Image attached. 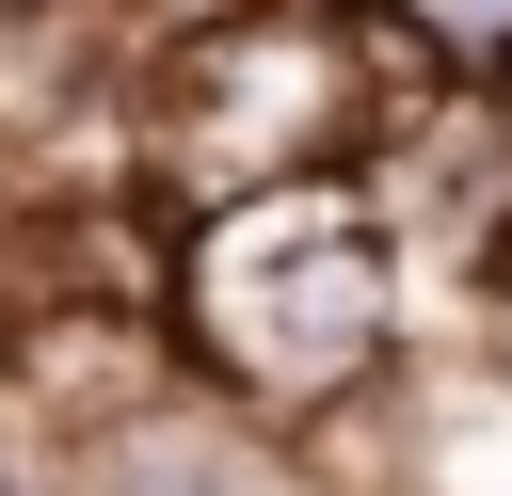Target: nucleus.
Here are the masks:
<instances>
[{
	"instance_id": "obj_1",
	"label": "nucleus",
	"mask_w": 512,
	"mask_h": 496,
	"mask_svg": "<svg viewBox=\"0 0 512 496\" xmlns=\"http://www.w3.org/2000/svg\"><path fill=\"white\" fill-rule=\"evenodd\" d=\"M176 336L208 368L224 416H336L384 384L400 352V240L368 192L304 176V192H256V208H208L192 256H176Z\"/></svg>"
},
{
	"instance_id": "obj_2",
	"label": "nucleus",
	"mask_w": 512,
	"mask_h": 496,
	"mask_svg": "<svg viewBox=\"0 0 512 496\" xmlns=\"http://www.w3.org/2000/svg\"><path fill=\"white\" fill-rule=\"evenodd\" d=\"M384 80H400V32L352 16V0H224L160 48L144 80V160L208 208H256V192H304L336 176V144L384 128Z\"/></svg>"
},
{
	"instance_id": "obj_3",
	"label": "nucleus",
	"mask_w": 512,
	"mask_h": 496,
	"mask_svg": "<svg viewBox=\"0 0 512 496\" xmlns=\"http://www.w3.org/2000/svg\"><path fill=\"white\" fill-rule=\"evenodd\" d=\"M96 496H272V448L224 400H160V416H128L96 448Z\"/></svg>"
},
{
	"instance_id": "obj_4",
	"label": "nucleus",
	"mask_w": 512,
	"mask_h": 496,
	"mask_svg": "<svg viewBox=\"0 0 512 496\" xmlns=\"http://www.w3.org/2000/svg\"><path fill=\"white\" fill-rule=\"evenodd\" d=\"M400 16H432L448 48H496V64H512V0H400Z\"/></svg>"
},
{
	"instance_id": "obj_5",
	"label": "nucleus",
	"mask_w": 512,
	"mask_h": 496,
	"mask_svg": "<svg viewBox=\"0 0 512 496\" xmlns=\"http://www.w3.org/2000/svg\"><path fill=\"white\" fill-rule=\"evenodd\" d=\"M0 288H16V208H0Z\"/></svg>"
},
{
	"instance_id": "obj_6",
	"label": "nucleus",
	"mask_w": 512,
	"mask_h": 496,
	"mask_svg": "<svg viewBox=\"0 0 512 496\" xmlns=\"http://www.w3.org/2000/svg\"><path fill=\"white\" fill-rule=\"evenodd\" d=\"M496 352H512V272H496Z\"/></svg>"
},
{
	"instance_id": "obj_7",
	"label": "nucleus",
	"mask_w": 512,
	"mask_h": 496,
	"mask_svg": "<svg viewBox=\"0 0 512 496\" xmlns=\"http://www.w3.org/2000/svg\"><path fill=\"white\" fill-rule=\"evenodd\" d=\"M0 496H32V464H0Z\"/></svg>"
},
{
	"instance_id": "obj_8",
	"label": "nucleus",
	"mask_w": 512,
	"mask_h": 496,
	"mask_svg": "<svg viewBox=\"0 0 512 496\" xmlns=\"http://www.w3.org/2000/svg\"><path fill=\"white\" fill-rule=\"evenodd\" d=\"M352 16H368V0H352ZM384 16H400V0H384Z\"/></svg>"
},
{
	"instance_id": "obj_9",
	"label": "nucleus",
	"mask_w": 512,
	"mask_h": 496,
	"mask_svg": "<svg viewBox=\"0 0 512 496\" xmlns=\"http://www.w3.org/2000/svg\"><path fill=\"white\" fill-rule=\"evenodd\" d=\"M496 112H512V96H496Z\"/></svg>"
}]
</instances>
